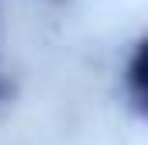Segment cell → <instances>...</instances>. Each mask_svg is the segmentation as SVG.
<instances>
[{"instance_id": "cell-1", "label": "cell", "mask_w": 148, "mask_h": 145, "mask_svg": "<svg viewBox=\"0 0 148 145\" xmlns=\"http://www.w3.org/2000/svg\"><path fill=\"white\" fill-rule=\"evenodd\" d=\"M124 97H127V104L131 110L141 117L145 114V41H134V48H131V55H127V62H124Z\"/></svg>"}]
</instances>
